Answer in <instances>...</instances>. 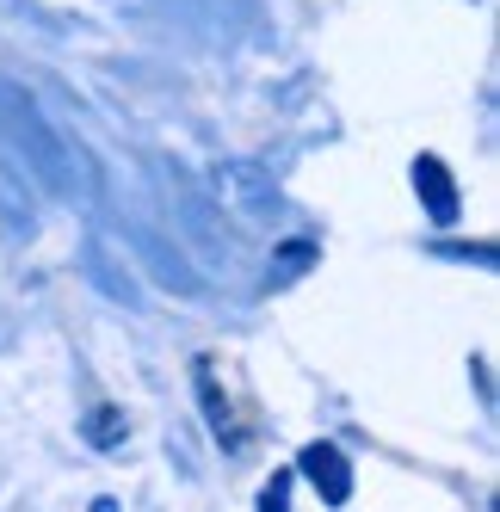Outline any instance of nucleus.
<instances>
[{"label":"nucleus","mask_w":500,"mask_h":512,"mask_svg":"<svg viewBox=\"0 0 500 512\" xmlns=\"http://www.w3.org/2000/svg\"><path fill=\"white\" fill-rule=\"evenodd\" d=\"M192 383H198V401H204V420H210V432H217V445H235V432H229V401H223L217 377H210V358H192Z\"/></svg>","instance_id":"obj_6"},{"label":"nucleus","mask_w":500,"mask_h":512,"mask_svg":"<svg viewBox=\"0 0 500 512\" xmlns=\"http://www.w3.org/2000/svg\"><path fill=\"white\" fill-rule=\"evenodd\" d=\"M0 136L13 142V155L25 161L31 179H44V192L87 198V173H81L75 149H68V142L38 118V105H31L25 93H13V87H0Z\"/></svg>","instance_id":"obj_1"},{"label":"nucleus","mask_w":500,"mask_h":512,"mask_svg":"<svg viewBox=\"0 0 500 512\" xmlns=\"http://www.w3.org/2000/svg\"><path fill=\"white\" fill-rule=\"evenodd\" d=\"M124 432H130V426H124V414L112 408V401H99V408L87 414V426H81V438H87L93 451H118V445H124Z\"/></svg>","instance_id":"obj_7"},{"label":"nucleus","mask_w":500,"mask_h":512,"mask_svg":"<svg viewBox=\"0 0 500 512\" xmlns=\"http://www.w3.org/2000/svg\"><path fill=\"white\" fill-rule=\"evenodd\" d=\"M315 260H321V241H309V235H278V247H272V284L303 278Z\"/></svg>","instance_id":"obj_5"},{"label":"nucleus","mask_w":500,"mask_h":512,"mask_svg":"<svg viewBox=\"0 0 500 512\" xmlns=\"http://www.w3.org/2000/svg\"><path fill=\"white\" fill-rule=\"evenodd\" d=\"M210 192H217V204H229L235 223L278 235L284 204H278V186H272V179H266L254 161H229V167H217V173H210Z\"/></svg>","instance_id":"obj_2"},{"label":"nucleus","mask_w":500,"mask_h":512,"mask_svg":"<svg viewBox=\"0 0 500 512\" xmlns=\"http://www.w3.org/2000/svg\"><path fill=\"white\" fill-rule=\"evenodd\" d=\"M414 192H420L426 216H433V229H457L463 198H457V179L439 155H414Z\"/></svg>","instance_id":"obj_4"},{"label":"nucleus","mask_w":500,"mask_h":512,"mask_svg":"<svg viewBox=\"0 0 500 512\" xmlns=\"http://www.w3.org/2000/svg\"><path fill=\"white\" fill-rule=\"evenodd\" d=\"M254 506H260V512H291V469H272V482L260 488Z\"/></svg>","instance_id":"obj_8"},{"label":"nucleus","mask_w":500,"mask_h":512,"mask_svg":"<svg viewBox=\"0 0 500 512\" xmlns=\"http://www.w3.org/2000/svg\"><path fill=\"white\" fill-rule=\"evenodd\" d=\"M291 475H309V488L321 494V506H346V500H352V463H346L340 445H328V438L303 445Z\"/></svg>","instance_id":"obj_3"}]
</instances>
